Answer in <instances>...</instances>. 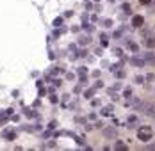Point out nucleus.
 I'll use <instances>...</instances> for the list:
<instances>
[{
    "mask_svg": "<svg viewBox=\"0 0 155 151\" xmlns=\"http://www.w3.org/2000/svg\"><path fill=\"white\" fill-rule=\"evenodd\" d=\"M152 135H153V128L150 126V124H143V126H139L137 128V139L139 140H150L152 139Z\"/></svg>",
    "mask_w": 155,
    "mask_h": 151,
    "instance_id": "nucleus-1",
    "label": "nucleus"
},
{
    "mask_svg": "<svg viewBox=\"0 0 155 151\" xmlns=\"http://www.w3.org/2000/svg\"><path fill=\"white\" fill-rule=\"evenodd\" d=\"M143 36H144V45L148 48H153L155 46V34H152L150 30H143Z\"/></svg>",
    "mask_w": 155,
    "mask_h": 151,
    "instance_id": "nucleus-2",
    "label": "nucleus"
},
{
    "mask_svg": "<svg viewBox=\"0 0 155 151\" xmlns=\"http://www.w3.org/2000/svg\"><path fill=\"white\" fill-rule=\"evenodd\" d=\"M143 23H144V18L143 16H134L132 18V27L139 29V27H143Z\"/></svg>",
    "mask_w": 155,
    "mask_h": 151,
    "instance_id": "nucleus-3",
    "label": "nucleus"
},
{
    "mask_svg": "<svg viewBox=\"0 0 155 151\" xmlns=\"http://www.w3.org/2000/svg\"><path fill=\"white\" fill-rule=\"evenodd\" d=\"M144 62H148V64H155V53L153 52H148V53H144Z\"/></svg>",
    "mask_w": 155,
    "mask_h": 151,
    "instance_id": "nucleus-4",
    "label": "nucleus"
},
{
    "mask_svg": "<svg viewBox=\"0 0 155 151\" xmlns=\"http://www.w3.org/2000/svg\"><path fill=\"white\" fill-rule=\"evenodd\" d=\"M104 135L105 137H116V130H114V128H107V130H104Z\"/></svg>",
    "mask_w": 155,
    "mask_h": 151,
    "instance_id": "nucleus-5",
    "label": "nucleus"
},
{
    "mask_svg": "<svg viewBox=\"0 0 155 151\" xmlns=\"http://www.w3.org/2000/svg\"><path fill=\"white\" fill-rule=\"evenodd\" d=\"M130 62H132L134 66H143V64H144V59H137V57H134Z\"/></svg>",
    "mask_w": 155,
    "mask_h": 151,
    "instance_id": "nucleus-6",
    "label": "nucleus"
},
{
    "mask_svg": "<svg viewBox=\"0 0 155 151\" xmlns=\"http://www.w3.org/2000/svg\"><path fill=\"white\" fill-rule=\"evenodd\" d=\"M116 149H127V146H125L123 142H116V146H114Z\"/></svg>",
    "mask_w": 155,
    "mask_h": 151,
    "instance_id": "nucleus-7",
    "label": "nucleus"
},
{
    "mask_svg": "<svg viewBox=\"0 0 155 151\" xmlns=\"http://www.w3.org/2000/svg\"><path fill=\"white\" fill-rule=\"evenodd\" d=\"M110 110H112V107H105V108H104V114L107 116V114H109V112H110Z\"/></svg>",
    "mask_w": 155,
    "mask_h": 151,
    "instance_id": "nucleus-8",
    "label": "nucleus"
},
{
    "mask_svg": "<svg viewBox=\"0 0 155 151\" xmlns=\"http://www.w3.org/2000/svg\"><path fill=\"white\" fill-rule=\"evenodd\" d=\"M150 2H152V0H141V4H144V5H148Z\"/></svg>",
    "mask_w": 155,
    "mask_h": 151,
    "instance_id": "nucleus-9",
    "label": "nucleus"
},
{
    "mask_svg": "<svg viewBox=\"0 0 155 151\" xmlns=\"http://www.w3.org/2000/svg\"><path fill=\"white\" fill-rule=\"evenodd\" d=\"M146 149H155V144H150V146H146Z\"/></svg>",
    "mask_w": 155,
    "mask_h": 151,
    "instance_id": "nucleus-10",
    "label": "nucleus"
}]
</instances>
